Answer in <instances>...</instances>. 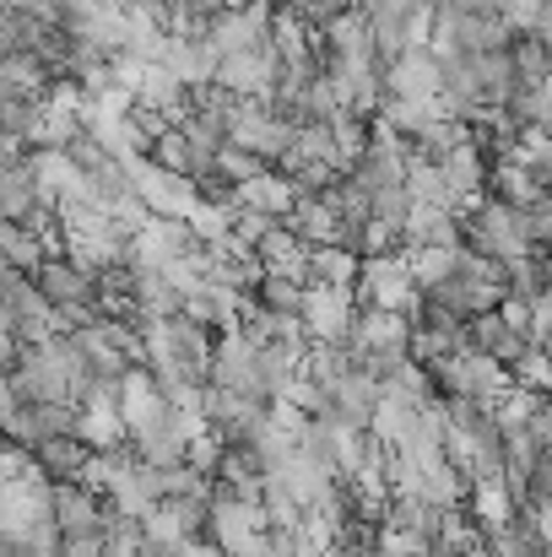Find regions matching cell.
<instances>
[{
	"label": "cell",
	"mask_w": 552,
	"mask_h": 557,
	"mask_svg": "<svg viewBox=\"0 0 552 557\" xmlns=\"http://www.w3.org/2000/svg\"><path fill=\"white\" fill-rule=\"evenodd\" d=\"M147 163H158V169H169V174H184V180L206 174L200 152L189 147V136H184L180 125H163V131H158V136L147 141Z\"/></svg>",
	"instance_id": "cell-20"
},
{
	"label": "cell",
	"mask_w": 552,
	"mask_h": 557,
	"mask_svg": "<svg viewBox=\"0 0 552 557\" xmlns=\"http://www.w3.org/2000/svg\"><path fill=\"white\" fill-rule=\"evenodd\" d=\"M353 293H358V309H395V314H417V298H422L401 249L395 255H364Z\"/></svg>",
	"instance_id": "cell-4"
},
{
	"label": "cell",
	"mask_w": 552,
	"mask_h": 557,
	"mask_svg": "<svg viewBox=\"0 0 552 557\" xmlns=\"http://www.w3.org/2000/svg\"><path fill=\"white\" fill-rule=\"evenodd\" d=\"M542 466H548V476H552V444H548V449H542Z\"/></svg>",
	"instance_id": "cell-27"
},
{
	"label": "cell",
	"mask_w": 552,
	"mask_h": 557,
	"mask_svg": "<svg viewBox=\"0 0 552 557\" xmlns=\"http://www.w3.org/2000/svg\"><path fill=\"white\" fill-rule=\"evenodd\" d=\"M428 373H433V389H439V395H466V400H477V406H488V411L515 389L510 363H499V358H488V352H477V347H466V352L433 363Z\"/></svg>",
	"instance_id": "cell-3"
},
{
	"label": "cell",
	"mask_w": 552,
	"mask_h": 557,
	"mask_svg": "<svg viewBox=\"0 0 552 557\" xmlns=\"http://www.w3.org/2000/svg\"><path fill=\"white\" fill-rule=\"evenodd\" d=\"M228 141L244 147V152H255V158H266V163L277 169V158H282L287 141H293V125H287L266 98H238V109H233V120H228Z\"/></svg>",
	"instance_id": "cell-5"
},
{
	"label": "cell",
	"mask_w": 552,
	"mask_h": 557,
	"mask_svg": "<svg viewBox=\"0 0 552 557\" xmlns=\"http://www.w3.org/2000/svg\"><path fill=\"white\" fill-rule=\"evenodd\" d=\"M417 244H461V216L444 211V206H428V200H412L406 211V227H401V249H417Z\"/></svg>",
	"instance_id": "cell-15"
},
{
	"label": "cell",
	"mask_w": 552,
	"mask_h": 557,
	"mask_svg": "<svg viewBox=\"0 0 552 557\" xmlns=\"http://www.w3.org/2000/svg\"><path fill=\"white\" fill-rule=\"evenodd\" d=\"M537 38H542V44L552 49V0L542 5V16H537Z\"/></svg>",
	"instance_id": "cell-26"
},
{
	"label": "cell",
	"mask_w": 552,
	"mask_h": 557,
	"mask_svg": "<svg viewBox=\"0 0 552 557\" xmlns=\"http://www.w3.org/2000/svg\"><path fill=\"white\" fill-rule=\"evenodd\" d=\"M49 525V476L27 460L0 482V547H27Z\"/></svg>",
	"instance_id": "cell-2"
},
{
	"label": "cell",
	"mask_w": 552,
	"mask_h": 557,
	"mask_svg": "<svg viewBox=\"0 0 552 557\" xmlns=\"http://www.w3.org/2000/svg\"><path fill=\"white\" fill-rule=\"evenodd\" d=\"M282 222H287L309 249H315V244H347V249H353V238H347V227H342V216L331 211V200H326V195H298V200H293V211H287Z\"/></svg>",
	"instance_id": "cell-12"
},
{
	"label": "cell",
	"mask_w": 552,
	"mask_h": 557,
	"mask_svg": "<svg viewBox=\"0 0 552 557\" xmlns=\"http://www.w3.org/2000/svg\"><path fill=\"white\" fill-rule=\"evenodd\" d=\"M515 389H531V395H552V347H526L515 363H510Z\"/></svg>",
	"instance_id": "cell-23"
},
{
	"label": "cell",
	"mask_w": 552,
	"mask_h": 557,
	"mask_svg": "<svg viewBox=\"0 0 552 557\" xmlns=\"http://www.w3.org/2000/svg\"><path fill=\"white\" fill-rule=\"evenodd\" d=\"M255 260H260V271L266 276H309V244L287 227V222H277L260 244H255Z\"/></svg>",
	"instance_id": "cell-14"
},
{
	"label": "cell",
	"mask_w": 552,
	"mask_h": 557,
	"mask_svg": "<svg viewBox=\"0 0 552 557\" xmlns=\"http://www.w3.org/2000/svg\"><path fill=\"white\" fill-rule=\"evenodd\" d=\"M548 557H552V553H548Z\"/></svg>",
	"instance_id": "cell-29"
},
{
	"label": "cell",
	"mask_w": 552,
	"mask_h": 557,
	"mask_svg": "<svg viewBox=\"0 0 552 557\" xmlns=\"http://www.w3.org/2000/svg\"><path fill=\"white\" fill-rule=\"evenodd\" d=\"M439 92H444V60H439L428 44H412V49H401V54L384 65V98L433 103Z\"/></svg>",
	"instance_id": "cell-10"
},
{
	"label": "cell",
	"mask_w": 552,
	"mask_h": 557,
	"mask_svg": "<svg viewBox=\"0 0 552 557\" xmlns=\"http://www.w3.org/2000/svg\"><path fill=\"white\" fill-rule=\"evenodd\" d=\"M358 320V293L353 287H326V282H304V309L298 325L309 342H347Z\"/></svg>",
	"instance_id": "cell-7"
},
{
	"label": "cell",
	"mask_w": 552,
	"mask_h": 557,
	"mask_svg": "<svg viewBox=\"0 0 552 557\" xmlns=\"http://www.w3.org/2000/svg\"><path fill=\"white\" fill-rule=\"evenodd\" d=\"M131 180H136V195L147 200V211H152V216L189 222V216H195V206H200L195 180H184V174H169V169L147 163V152H142V158H131Z\"/></svg>",
	"instance_id": "cell-8"
},
{
	"label": "cell",
	"mask_w": 552,
	"mask_h": 557,
	"mask_svg": "<svg viewBox=\"0 0 552 557\" xmlns=\"http://www.w3.org/2000/svg\"><path fill=\"white\" fill-rule=\"evenodd\" d=\"M233 200H238L244 211H260V216H271V222H282V216L293 211V200H298V189H293V180H287L282 169H260L255 180H244V185H233Z\"/></svg>",
	"instance_id": "cell-13"
},
{
	"label": "cell",
	"mask_w": 552,
	"mask_h": 557,
	"mask_svg": "<svg viewBox=\"0 0 552 557\" xmlns=\"http://www.w3.org/2000/svg\"><path fill=\"white\" fill-rule=\"evenodd\" d=\"M87 455H93V449H87L76 433H60V438H49V444L33 449V466H38L49 482H76L82 466H87Z\"/></svg>",
	"instance_id": "cell-19"
},
{
	"label": "cell",
	"mask_w": 552,
	"mask_h": 557,
	"mask_svg": "<svg viewBox=\"0 0 552 557\" xmlns=\"http://www.w3.org/2000/svg\"><path fill=\"white\" fill-rule=\"evenodd\" d=\"M548 0H493V11L515 27V33H537V16H542Z\"/></svg>",
	"instance_id": "cell-25"
},
{
	"label": "cell",
	"mask_w": 552,
	"mask_h": 557,
	"mask_svg": "<svg viewBox=\"0 0 552 557\" xmlns=\"http://www.w3.org/2000/svg\"><path fill=\"white\" fill-rule=\"evenodd\" d=\"M249 298L260 309H271V314H298L304 309V282L298 276H260Z\"/></svg>",
	"instance_id": "cell-22"
},
{
	"label": "cell",
	"mask_w": 552,
	"mask_h": 557,
	"mask_svg": "<svg viewBox=\"0 0 552 557\" xmlns=\"http://www.w3.org/2000/svg\"><path fill=\"white\" fill-rule=\"evenodd\" d=\"M103 557H152L147 553V536H142V520L109 509V520H103Z\"/></svg>",
	"instance_id": "cell-21"
},
{
	"label": "cell",
	"mask_w": 552,
	"mask_h": 557,
	"mask_svg": "<svg viewBox=\"0 0 552 557\" xmlns=\"http://www.w3.org/2000/svg\"><path fill=\"white\" fill-rule=\"evenodd\" d=\"M364 271V255L347 244H315L309 249V276L304 282H326V287H353Z\"/></svg>",
	"instance_id": "cell-18"
},
{
	"label": "cell",
	"mask_w": 552,
	"mask_h": 557,
	"mask_svg": "<svg viewBox=\"0 0 552 557\" xmlns=\"http://www.w3.org/2000/svg\"><path fill=\"white\" fill-rule=\"evenodd\" d=\"M461 244L477 249V255H493V260H520L531 255V238H526V222H520V206L499 200V195H482L471 211H461Z\"/></svg>",
	"instance_id": "cell-1"
},
{
	"label": "cell",
	"mask_w": 552,
	"mask_h": 557,
	"mask_svg": "<svg viewBox=\"0 0 552 557\" xmlns=\"http://www.w3.org/2000/svg\"><path fill=\"white\" fill-rule=\"evenodd\" d=\"M266 417H271V400L244 395V389H228V384H206V428L222 444H255V433L266 428Z\"/></svg>",
	"instance_id": "cell-6"
},
{
	"label": "cell",
	"mask_w": 552,
	"mask_h": 557,
	"mask_svg": "<svg viewBox=\"0 0 552 557\" xmlns=\"http://www.w3.org/2000/svg\"><path fill=\"white\" fill-rule=\"evenodd\" d=\"M466 347H477V352H488V358H499V363H515L531 342L493 309V314H477V320H466Z\"/></svg>",
	"instance_id": "cell-16"
},
{
	"label": "cell",
	"mask_w": 552,
	"mask_h": 557,
	"mask_svg": "<svg viewBox=\"0 0 552 557\" xmlns=\"http://www.w3.org/2000/svg\"><path fill=\"white\" fill-rule=\"evenodd\" d=\"M466 515H471V520L482 525V536H488V531L510 525V520L520 515V504H515V493H510L504 476H488V482H471V493H466Z\"/></svg>",
	"instance_id": "cell-17"
},
{
	"label": "cell",
	"mask_w": 552,
	"mask_h": 557,
	"mask_svg": "<svg viewBox=\"0 0 552 557\" xmlns=\"http://www.w3.org/2000/svg\"><path fill=\"white\" fill-rule=\"evenodd\" d=\"M217 169H222L233 185H244V180H255V174H260V169H271V163H266V158H255V152H244V147H233V141H222Z\"/></svg>",
	"instance_id": "cell-24"
},
{
	"label": "cell",
	"mask_w": 552,
	"mask_h": 557,
	"mask_svg": "<svg viewBox=\"0 0 552 557\" xmlns=\"http://www.w3.org/2000/svg\"><path fill=\"white\" fill-rule=\"evenodd\" d=\"M217 87L238 92V98H271L277 87V54L260 44V49H238V54H222L217 60Z\"/></svg>",
	"instance_id": "cell-11"
},
{
	"label": "cell",
	"mask_w": 552,
	"mask_h": 557,
	"mask_svg": "<svg viewBox=\"0 0 552 557\" xmlns=\"http://www.w3.org/2000/svg\"><path fill=\"white\" fill-rule=\"evenodd\" d=\"M109 498L93 493L87 482H49V525L60 536H103Z\"/></svg>",
	"instance_id": "cell-9"
},
{
	"label": "cell",
	"mask_w": 552,
	"mask_h": 557,
	"mask_svg": "<svg viewBox=\"0 0 552 557\" xmlns=\"http://www.w3.org/2000/svg\"><path fill=\"white\" fill-rule=\"evenodd\" d=\"M5 449H11V438H5V433H0V455H5Z\"/></svg>",
	"instance_id": "cell-28"
}]
</instances>
